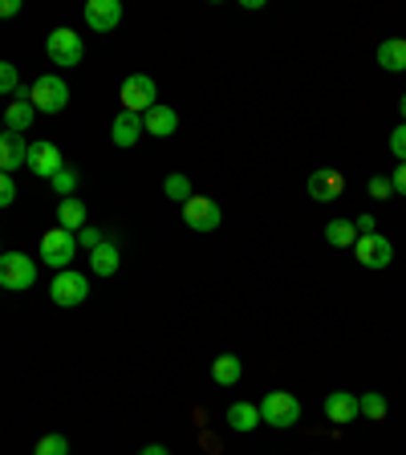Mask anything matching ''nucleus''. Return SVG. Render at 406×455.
I'll return each mask as SVG.
<instances>
[{
	"instance_id": "nucleus-2",
	"label": "nucleus",
	"mask_w": 406,
	"mask_h": 455,
	"mask_svg": "<svg viewBox=\"0 0 406 455\" xmlns=\"http://www.w3.org/2000/svg\"><path fill=\"white\" fill-rule=\"evenodd\" d=\"M260 423L268 427H297L301 423V398L289 395V390H268L265 398H260Z\"/></svg>"
},
{
	"instance_id": "nucleus-9",
	"label": "nucleus",
	"mask_w": 406,
	"mask_h": 455,
	"mask_svg": "<svg viewBox=\"0 0 406 455\" xmlns=\"http://www.w3.org/2000/svg\"><path fill=\"white\" fill-rule=\"evenodd\" d=\"M25 167L37 175V180H53L57 171L66 167V159H61V147L49 139H37V142H28V159Z\"/></svg>"
},
{
	"instance_id": "nucleus-14",
	"label": "nucleus",
	"mask_w": 406,
	"mask_h": 455,
	"mask_svg": "<svg viewBox=\"0 0 406 455\" xmlns=\"http://www.w3.org/2000/svg\"><path fill=\"white\" fill-rule=\"evenodd\" d=\"M25 159H28L25 134H12V131L0 134V171H4V175H12V171L25 167Z\"/></svg>"
},
{
	"instance_id": "nucleus-11",
	"label": "nucleus",
	"mask_w": 406,
	"mask_h": 455,
	"mask_svg": "<svg viewBox=\"0 0 406 455\" xmlns=\"http://www.w3.org/2000/svg\"><path fill=\"white\" fill-rule=\"evenodd\" d=\"M4 118V131H12V134H25L28 126H33V118H37V110H33V102H28V90L20 85L17 94L9 98V110L0 114Z\"/></svg>"
},
{
	"instance_id": "nucleus-8",
	"label": "nucleus",
	"mask_w": 406,
	"mask_h": 455,
	"mask_svg": "<svg viewBox=\"0 0 406 455\" xmlns=\"http://www.w3.org/2000/svg\"><path fill=\"white\" fill-rule=\"evenodd\" d=\"M219 220H224V212H219V204L211 196H191L187 204H183V224H187L191 232H216Z\"/></svg>"
},
{
	"instance_id": "nucleus-6",
	"label": "nucleus",
	"mask_w": 406,
	"mask_h": 455,
	"mask_svg": "<svg viewBox=\"0 0 406 455\" xmlns=\"http://www.w3.org/2000/svg\"><path fill=\"white\" fill-rule=\"evenodd\" d=\"M45 57L61 69H74V66H82L85 45H82V37H77L74 28H53V33L45 37Z\"/></svg>"
},
{
	"instance_id": "nucleus-24",
	"label": "nucleus",
	"mask_w": 406,
	"mask_h": 455,
	"mask_svg": "<svg viewBox=\"0 0 406 455\" xmlns=\"http://www.w3.org/2000/svg\"><path fill=\"white\" fill-rule=\"evenodd\" d=\"M358 411L366 419H374V423H382V419H386V411H390V403H386V395H382V390H366V395H358Z\"/></svg>"
},
{
	"instance_id": "nucleus-1",
	"label": "nucleus",
	"mask_w": 406,
	"mask_h": 455,
	"mask_svg": "<svg viewBox=\"0 0 406 455\" xmlns=\"http://www.w3.org/2000/svg\"><path fill=\"white\" fill-rule=\"evenodd\" d=\"M28 102H33V110H41V114H61V110L69 106V85H66V77L41 74L37 82L28 85Z\"/></svg>"
},
{
	"instance_id": "nucleus-26",
	"label": "nucleus",
	"mask_w": 406,
	"mask_h": 455,
	"mask_svg": "<svg viewBox=\"0 0 406 455\" xmlns=\"http://www.w3.org/2000/svg\"><path fill=\"white\" fill-rule=\"evenodd\" d=\"M49 183H53V191H57V196H61V199H69V196H74V191H77V183H82V175H77V171L66 163V167L57 171V175H53V180H49Z\"/></svg>"
},
{
	"instance_id": "nucleus-29",
	"label": "nucleus",
	"mask_w": 406,
	"mask_h": 455,
	"mask_svg": "<svg viewBox=\"0 0 406 455\" xmlns=\"http://www.w3.org/2000/svg\"><path fill=\"white\" fill-rule=\"evenodd\" d=\"M390 151H394V159H398V163H406V123L390 131Z\"/></svg>"
},
{
	"instance_id": "nucleus-5",
	"label": "nucleus",
	"mask_w": 406,
	"mask_h": 455,
	"mask_svg": "<svg viewBox=\"0 0 406 455\" xmlns=\"http://www.w3.org/2000/svg\"><path fill=\"white\" fill-rule=\"evenodd\" d=\"M74 252H77V236L66 232V228H49L41 236V265L57 268V273H66L74 265Z\"/></svg>"
},
{
	"instance_id": "nucleus-15",
	"label": "nucleus",
	"mask_w": 406,
	"mask_h": 455,
	"mask_svg": "<svg viewBox=\"0 0 406 455\" xmlns=\"http://www.w3.org/2000/svg\"><path fill=\"white\" fill-rule=\"evenodd\" d=\"M142 131L155 134V139H171V134L179 131V114L171 110V106H151V110L142 114Z\"/></svg>"
},
{
	"instance_id": "nucleus-21",
	"label": "nucleus",
	"mask_w": 406,
	"mask_h": 455,
	"mask_svg": "<svg viewBox=\"0 0 406 455\" xmlns=\"http://www.w3.org/2000/svg\"><path fill=\"white\" fill-rule=\"evenodd\" d=\"M118 265H123V256H118V244H114V240H102V244L90 252V268H94L98 276H114Z\"/></svg>"
},
{
	"instance_id": "nucleus-37",
	"label": "nucleus",
	"mask_w": 406,
	"mask_h": 455,
	"mask_svg": "<svg viewBox=\"0 0 406 455\" xmlns=\"http://www.w3.org/2000/svg\"><path fill=\"white\" fill-rule=\"evenodd\" d=\"M398 110H402V123H406V94L398 98Z\"/></svg>"
},
{
	"instance_id": "nucleus-27",
	"label": "nucleus",
	"mask_w": 406,
	"mask_h": 455,
	"mask_svg": "<svg viewBox=\"0 0 406 455\" xmlns=\"http://www.w3.org/2000/svg\"><path fill=\"white\" fill-rule=\"evenodd\" d=\"M20 90V74L12 61H0V98H12Z\"/></svg>"
},
{
	"instance_id": "nucleus-36",
	"label": "nucleus",
	"mask_w": 406,
	"mask_h": 455,
	"mask_svg": "<svg viewBox=\"0 0 406 455\" xmlns=\"http://www.w3.org/2000/svg\"><path fill=\"white\" fill-rule=\"evenodd\" d=\"M139 455H171V451H167V447H163V443H151V447H142Z\"/></svg>"
},
{
	"instance_id": "nucleus-12",
	"label": "nucleus",
	"mask_w": 406,
	"mask_h": 455,
	"mask_svg": "<svg viewBox=\"0 0 406 455\" xmlns=\"http://www.w3.org/2000/svg\"><path fill=\"white\" fill-rule=\"evenodd\" d=\"M341 191H346V175L333 167H322L309 175V196L317 199V204H333V199H341Z\"/></svg>"
},
{
	"instance_id": "nucleus-3",
	"label": "nucleus",
	"mask_w": 406,
	"mask_h": 455,
	"mask_svg": "<svg viewBox=\"0 0 406 455\" xmlns=\"http://www.w3.org/2000/svg\"><path fill=\"white\" fill-rule=\"evenodd\" d=\"M37 284V260L25 252H0V289L20 293V289H33Z\"/></svg>"
},
{
	"instance_id": "nucleus-34",
	"label": "nucleus",
	"mask_w": 406,
	"mask_h": 455,
	"mask_svg": "<svg viewBox=\"0 0 406 455\" xmlns=\"http://www.w3.org/2000/svg\"><path fill=\"white\" fill-rule=\"evenodd\" d=\"M354 228H358V236H370L378 224H374V216H358V220H354Z\"/></svg>"
},
{
	"instance_id": "nucleus-17",
	"label": "nucleus",
	"mask_w": 406,
	"mask_h": 455,
	"mask_svg": "<svg viewBox=\"0 0 406 455\" xmlns=\"http://www.w3.org/2000/svg\"><path fill=\"white\" fill-rule=\"evenodd\" d=\"M139 134H147L142 131V118L139 114H126V110H118V118H114V126H110V139H114V147H134L139 142Z\"/></svg>"
},
{
	"instance_id": "nucleus-4",
	"label": "nucleus",
	"mask_w": 406,
	"mask_h": 455,
	"mask_svg": "<svg viewBox=\"0 0 406 455\" xmlns=\"http://www.w3.org/2000/svg\"><path fill=\"white\" fill-rule=\"evenodd\" d=\"M118 102H123L126 114H147L151 106H159V90H155V77L151 74H131L118 90Z\"/></svg>"
},
{
	"instance_id": "nucleus-22",
	"label": "nucleus",
	"mask_w": 406,
	"mask_h": 455,
	"mask_svg": "<svg viewBox=\"0 0 406 455\" xmlns=\"http://www.w3.org/2000/svg\"><path fill=\"white\" fill-rule=\"evenodd\" d=\"M211 379H216L219 387H236V382L244 379V362H240L236 354H219V358L211 362Z\"/></svg>"
},
{
	"instance_id": "nucleus-32",
	"label": "nucleus",
	"mask_w": 406,
	"mask_h": 455,
	"mask_svg": "<svg viewBox=\"0 0 406 455\" xmlns=\"http://www.w3.org/2000/svg\"><path fill=\"white\" fill-rule=\"evenodd\" d=\"M102 232H98V228H82V232H77V244H82V248H90V252H94V248L98 244H102Z\"/></svg>"
},
{
	"instance_id": "nucleus-38",
	"label": "nucleus",
	"mask_w": 406,
	"mask_h": 455,
	"mask_svg": "<svg viewBox=\"0 0 406 455\" xmlns=\"http://www.w3.org/2000/svg\"><path fill=\"white\" fill-rule=\"evenodd\" d=\"M0 134H4V118H0Z\"/></svg>"
},
{
	"instance_id": "nucleus-20",
	"label": "nucleus",
	"mask_w": 406,
	"mask_h": 455,
	"mask_svg": "<svg viewBox=\"0 0 406 455\" xmlns=\"http://www.w3.org/2000/svg\"><path fill=\"white\" fill-rule=\"evenodd\" d=\"M57 228H66V232H74V236L85 228V204L77 196H69V199L57 204Z\"/></svg>"
},
{
	"instance_id": "nucleus-28",
	"label": "nucleus",
	"mask_w": 406,
	"mask_h": 455,
	"mask_svg": "<svg viewBox=\"0 0 406 455\" xmlns=\"http://www.w3.org/2000/svg\"><path fill=\"white\" fill-rule=\"evenodd\" d=\"M33 455H69V439L66 435H41Z\"/></svg>"
},
{
	"instance_id": "nucleus-30",
	"label": "nucleus",
	"mask_w": 406,
	"mask_h": 455,
	"mask_svg": "<svg viewBox=\"0 0 406 455\" xmlns=\"http://www.w3.org/2000/svg\"><path fill=\"white\" fill-rule=\"evenodd\" d=\"M12 199H17V183H12V175L0 171V208H12Z\"/></svg>"
},
{
	"instance_id": "nucleus-10",
	"label": "nucleus",
	"mask_w": 406,
	"mask_h": 455,
	"mask_svg": "<svg viewBox=\"0 0 406 455\" xmlns=\"http://www.w3.org/2000/svg\"><path fill=\"white\" fill-rule=\"evenodd\" d=\"M354 256H358L362 268H386L390 260H394V244H390L386 236H378V232H370V236H358V244H354Z\"/></svg>"
},
{
	"instance_id": "nucleus-31",
	"label": "nucleus",
	"mask_w": 406,
	"mask_h": 455,
	"mask_svg": "<svg viewBox=\"0 0 406 455\" xmlns=\"http://www.w3.org/2000/svg\"><path fill=\"white\" fill-rule=\"evenodd\" d=\"M370 196H374V199H390V196H394V188H390L386 175H374V180H370Z\"/></svg>"
},
{
	"instance_id": "nucleus-19",
	"label": "nucleus",
	"mask_w": 406,
	"mask_h": 455,
	"mask_svg": "<svg viewBox=\"0 0 406 455\" xmlns=\"http://www.w3.org/2000/svg\"><path fill=\"white\" fill-rule=\"evenodd\" d=\"M374 57H378V66L386 69V74H402L406 69V41L402 37H386Z\"/></svg>"
},
{
	"instance_id": "nucleus-13",
	"label": "nucleus",
	"mask_w": 406,
	"mask_h": 455,
	"mask_svg": "<svg viewBox=\"0 0 406 455\" xmlns=\"http://www.w3.org/2000/svg\"><path fill=\"white\" fill-rule=\"evenodd\" d=\"M123 20V0H90L85 4V25L94 33H110Z\"/></svg>"
},
{
	"instance_id": "nucleus-18",
	"label": "nucleus",
	"mask_w": 406,
	"mask_h": 455,
	"mask_svg": "<svg viewBox=\"0 0 406 455\" xmlns=\"http://www.w3.org/2000/svg\"><path fill=\"white\" fill-rule=\"evenodd\" d=\"M227 427H232V431H240V435L256 431V427H260V407H256V403H244V398H240V403H232V407H227Z\"/></svg>"
},
{
	"instance_id": "nucleus-33",
	"label": "nucleus",
	"mask_w": 406,
	"mask_h": 455,
	"mask_svg": "<svg viewBox=\"0 0 406 455\" xmlns=\"http://www.w3.org/2000/svg\"><path fill=\"white\" fill-rule=\"evenodd\" d=\"M390 188H394V196H406V163H398L394 175H390Z\"/></svg>"
},
{
	"instance_id": "nucleus-35",
	"label": "nucleus",
	"mask_w": 406,
	"mask_h": 455,
	"mask_svg": "<svg viewBox=\"0 0 406 455\" xmlns=\"http://www.w3.org/2000/svg\"><path fill=\"white\" fill-rule=\"evenodd\" d=\"M20 9H25L20 0H0V17H17Z\"/></svg>"
},
{
	"instance_id": "nucleus-16",
	"label": "nucleus",
	"mask_w": 406,
	"mask_h": 455,
	"mask_svg": "<svg viewBox=\"0 0 406 455\" xmlns=\"http://www.w3.org/2000/svg\"><path fill=\"white\" fill-rule=\"evenodd\" d=\"M362 411H358V395H350V390H333L330 398H325V419L330 423H354Z\"/></svg>"
},
{
	"instance_id": "nucleus-23",
	"label": "nucleus",
	"mask_w": 406,
	"mask_h": 455,
	"mask_svg": "<svg viewBox=\"0 0 406 455\" xmlns=\"http://www.w3.org/2000/svg\"><path fill=\"white\" fill-rule=\"evenodd\" d=\"M325 244H333V248H354L358 244V228H354V220H330V224H325Z\"/></svg>"
},
{
	"instance_id": "nucleus-25",
	"label": "nucleus",
	"mask_w": 406,
	"mask_h": 455,
	"mask_svg": "<svg viewBox=\"0 0 406 455\" xmlns=\"http://www.w3.org/2000/svg\"><path fill=\"white\" fill-rule=\"evenodd\" d=\"M163 191H167V199H175V204H187L195 191H191V180L187 175H179V171H171L167 180H163Z\"/></svg>"
},
{
	"instance_id": "nucleus-7",
	"label": "nucleus",
	"mask_w": 406,
	"mask_h": 455,
	"mask_svg": "<svg viewBox=\"0 0 406 455\" xmlns=\"http://www.w3.org/2000/svg\"><path fill=\"white\" fill-rule=\"evenodd\" d=\"M49 297H53V305H61V309H77V305L90 297V281H85L77 268H66V273L53 276V284H49Z\"/></svg>"
}]
</instances>
